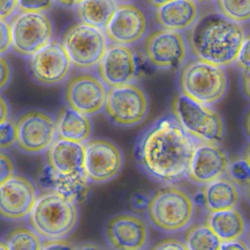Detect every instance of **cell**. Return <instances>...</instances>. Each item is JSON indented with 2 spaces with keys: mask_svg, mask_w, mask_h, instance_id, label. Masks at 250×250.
<instances>
[{
  "mask_svg": "<svg viewBox=\"0 0 250 250\" xmlns=\"http://www.w3.org/2000/svg\"><path fill=\"white\" fill-rule=\"evenodd\" d=\"M197 142L172 117H162L139 137L135 154L141 169L153 180L172 185L187 177Z\"/></svg>",
  "mask_w": 250,
  "mask_h": 250,
  "instance_id": "1",
  "label": "cell"
},
{
  "mask_svg": "<svg viewBox=\"0 0 250 250\" xmlns=\"http://www.w3.org/2000/svg\"><path fill=\"white\" fill-rule=\"evenodd\" d=\"M247 37L242 24L232 22L217 12L199 15L185 36L193 58L224 68L234 62Z\"/></svg>",
  "mask_w": 250,
  "mask_h": 250,
  "instance_id": "2",
  "label": "cell"
},
{
  "mask_svg": "<svg viewBox=\"0 0 250 250\" xmlns=\"http://www.w3.org/2000/svg\"><path fill=\"white\" fill-rule=\"evenodd\" d=\"M27 217L30 229L40 238L62 240L76 228L79 211L77 204L55 191H45L37 197Z\"/></svg>",
  "mask_w": 250,
  "mask_h": 250,
  "instance_id": "3",
  "label": "cell"
},
{
  "mask_svg": "<svg viewBox=\"0 0 250 250\" xmlns=\"http://www.w3.org/2000/svg\"><path fill=\"white\" fill-rule=\"evenodd\" d=\"M195 215V203L183 188L169 185L158 189L146 203L148 222L157 229L175 233L187 229Z\"/></svg>",
  "mask_w": 250,
  "mask_h": 250,
  "instance_id": "4",
  "label": "cell"
},
{
  "mask_svg": "<svg viewBox=\"0 0 250 250\" xmlns=\"http://www.w3.org/2000/svg\"><path fill=\"white\" fill-rule=\"evenodd\" d=\"M181 94L206 106L219 103L228 90V75L224 67L196 58L185 62L179 74Z\"/></svg>",
  "mask_w": 250,
  "mask_h": 250,
  "instance_id": "5",
  "label": "cell"
},
{
  "mask_svg": "<svg viewBox=\"0 0 250 250\" xmlns=\"http://www.w3.org/2000/svg\"><path fill=\"white\" fill-rule=\"evenodd\" d=\"M174 120L193 140L218 144L224 137V122L220 114L210 106L195 103L177 94L172 101Z\"/></svg>",
  "mask_w": 250,
  "mask_h": 250,
  "instance_id": "6",
  "label": "cell"
},
{
  "mask_svg": "<svg viewBox=\"0 0 250 250\" xmlns=\"http://www.w3.org/2000/svg\"><path fill=\"white\" fill-rule=\"evenodd\" d=\"M61 44L71 65L78 69L97 66L108 45L103 29L81 21H76L65 29Z\"/></svg>",
  "mask_w": 250,
  "mask_h": 250,
  "instance_id": "7",
  "label": "cell"
},
{
  "mask_svg": "<svg viewBox=\"0 0 250 250\" xmlns=\"http://www.w3.org/2000/svg\"><path fill=\"white\" fill-rule=\"evenodd\" d=\"M11 49L30 58L54 37V24L46 13L19 12L11 20Z\"/></svg>",
  "mask_w": 250,
  "mask_h": 250,
  "instance_id": "8",
  "label": "cell"
},
{
  "mask_svg": "<svg viewBox=\"0 0 250 250\" xmlns=\"http://www.w3.org/2000/svg\"><path fill=\"white\" fill-rule=\"evenodd\" d=\"M148 109V97L137 83L107 89L104 110L113 124L121 127L136 126L146 119Z\"/></svg>",
  "mask_w": 250,
  "mask_h": 250,
  "instance_id": "9",
  "label": "cell"
},
{
  "mask_svg": "<svg viewBox=\"0 0 250 250\" xmlns=\"http://www.w3.org/2000/svg\"><path fill=\"white\" fill-rule=\"evenodd\" d=\"M146 60L156 68L176 69L188 56V45L182 32L157 29L147 34L144 41Z\"/></svg>",
  "mask_w": 250,
  "mask_h": 250,
  "instance_id": "10",
  "label": "cell"
},
{
  "mask_svg": "<svg viewBox=\"0 0 250 250\" xmlns=\"http://www.w3.org/2000/svg\"><path fill=\"white\" fill-rule=\"evenodd\" d=\"M107 88L99 76L90 72L72 75L64 87L67 107L84 115H94L104 109Z\"/></svg>",
  "mask_w": 250,
  "mask_h": 250,
  "instance_id": "11",
  "label": "cell"
},
{
  "mask_svg": "<svg viewBox=\"0 0 250 250\" xmlns=\"http://www.w3.org/2000/svg\"><path fill=\"white\" fill-rule=\"evenodd\" d=\"M17 145L28 154H37L51 146L57 138L54 118L41 110H30L16 122Z\"/></svg>",
  "mask_w": 250,
  "mask_h": 250,
  "instance_id": "12",
  "label": "cell"
},
{
  "mask_svg": "<svg viewBox=\"0 0 250 250\" xmlns=\"http://www.w3.org/2000/svg\"><path fill=\"white\" fill-rule=\"evenodd\" d=\"M122 165V151L114 143L95 139L84 144V173L89 182H108L119 174Z\"/></svg>",
  "mask_w": 250,
  "mask_h": 250,
  "instance_id": "13",
  "label": "cell"
},
{
  "mask_svg": "<svg viewBox=\"0 0 250 250\" xmlns=\"http://www.w3.org/2000/svg\"><path fill=\"white\" fill-rule=\"evenodd\" d=\"M147 27V18L140 7L118 3L104 31L111 44L130 47L146 36Z\"/></svg>",
  "mask_w": 250,
  "mask_h": 250,
  "instance_id": "14",
  "label": "cell"
},
{
  "mask_svg": "<svg viewBox=\"0 0 250 250\" xmlns=\"http://www.w3.org/2000/svg\"><path fill=\"white\" fill-rule=\"evenodd\" d=\"M104 238L111 250H145L148 243L149 229L140 216L122 213L107 221Z\"/></svg>",
  "mask_w": 250,
  "mask_h": 250,
  "instance_id": "15",
  "label": "cell"
},
{
  "mask_svg": "<svg viewBox=\"0 0 250 250\" xmlns=\"http://www.w3.org/2000/svg\"><path fill=\"white\" fill-rule=\"evenodd\" d=\"M71 63L62 45L59 41H51L28 60V68L32 78L47 86L62 83L68 76Z\"/></svg>",
  "mask_w": 250,
  "mask_h": 250,
  "instance_id": "16",
  "label": "cell"
},
{
  "mask_svg": "<svg viewBox=\"0 0 250 250\" xmlns=\"http://www.w3.org/2000/svg\"><path fill=\"white\" fill-rule=\"evenodd\" d=\"M97 69L99 78L108 88L134 83L138 73L135 53L131 47L110 43Z\"/></svg>",
  "mask_w": 250,
  "mask_h": 250,
  "instance_id": "17",
  "label": "cell"
},
{
  "mask_svg": "<svg viewBox=\"0 0 250 250\" xmlns=\"http://www.w3.org/2000/svg\"><path fill=\"white\" fill-rule=\"evenodd\" d=\"M37 197L36 187L29 179L14 175L0 186V217L8 221L24 219Z\"/></svg>",
  "mask_w": 250,
  "mask_h": 250,
  "instance_id": "18",
  "label": "cell"
},
{
  "mask_svg": "<svg viewBox=\"0 0 250 250\" xmlns=\"http://www.w3.org/2000/svg\"><path fill=\"white\" fill-rule=\"evenodd\" d=\"M229 162L227 152L218 144L197 143L189 160L187 177L193 184L205 186L225 176Z\"/></svg>",
  "mask_w": 250,
  "mask_h": 250,
  "instance_id": "19",
  "label": "cell"
},
{
  "mask_svg": "<svg viewBox=\"0 0 250 250\" xmlns=\"http://www.w3.org/2000/svg\"><path fill=\"white\" fill-rule=\"evenodd\" d=\"M199 8L198 2L192 0H165L154 10V20L161 29L182 32L196 21Z\"/></svg>",
  "mask_w": 250,
  "mask_h": 250,
  "instance_id": "20",
  "label": "cell"
},
{
  "mask_svg": "<svg viewBox=\"0 0 250 250\" xmlns=\"http://www.w3.org/2000/svg\"><path fill=\"white\" fill-rule=\"evenodd\" d=\"M47 165L58 175L84 172V145L55 140L46 152Z\"/></svg>",
  "mask_w": 250,
  "mask_h": 250,
  "instance_id": "21",
  "label": "cell"
},
{
  "mask_svg": "<svg viewBox=\"0 0 250 250\" xmlns=\"http://www.w3.org/2000/svg\"><path fill=\"white\" fill-rule=\"evenodd\" d=\"M55 124L58 139L84 145L91 138L93 127L90 117L69 107L59 111Z\"/></svg>",
  "mask_w": 250,
  "mask_h": 250,
  "instance_id": "22",
  "label": "cell"
},
{
  "mask_svg": "<svg viewBox=\"0 0 250 250\" xmlns=\"http://www.w3.org/2000/svg\"><path fill=\"white\" fill-rule=\"evenodd\" d=\"M205 208L211 212L234 209L240 200L239 188L223 176L204 186L202 190Z\"/></svg>",
  "mask_w": 250,
  "mask_h": 250,
  "instance_id": "23",
  "label": "cell"
},
{
  "mask_svg": "<svg viewBox=\"0 0 250 250\" xmlns=\"http://www.w3.org/2000/svg\"><path fill=\"white\" fill-rule=\"evenodd\" d=\"M222 242L240 239L247 229V224L242 213L234 209L211 212L205 223Z\"/></svg>",
  "mask_w": 250,
  "mask_h": 250,
  "instance_id": "24",
  "label": "cell"
},
{
  "mask_svg": "<svg viewBox=\"0 0 250 250\" xmlns=\"http://www.w3.org/2000/svg\"><path fill=\"white\" fill-rule=\"evenodd\" d=\"M89 180L84 172L72 175H58L51 168L47 176V191H55L65 199L78 205L89 192Z\"/></svg>",
  "mask_w": 250,
  "mask_h": 250,
  "instance_id": "25",
  "label": "cell"
},
{
  "mask_svg": "<svg viewBox=\"0 0 250 250\" xmlns=\"http://www.w3.org/2000/svg\"><path fill=\"white\" fill-rule=\"evenodd\" d=\"M118 3L116 1H79L74 10L79 21L104 30Z\"/></svg>",
  "mask_w": 250,
  "mask_h": 250,
  "instance_id": "26",
  "label": "cell"
},
{
  "mask_svg": "<svg viewBox=\"0 0 250 250\" xmlns=\"http://www.w3.org/2000/svg\"><path fill=\"white\" fill-rule=\"evenodd\" d=\"M188 250H220L222 241L206 224L190 227L185 235Z\"/></svg>",
  "mask_w": 250,
  "mask_h": 250,
  "instance_id": "27",
  "label": "cell"
},
{
  "mask_svg": "<svg viewBox=\"0 0 250 250\" xmlns=\"http://www.w3.org/2000/svg\"><path fill=\"white\" fill-rule=\"evenodd\" d=\"M7 250H41V238L29 228L18 227L11 229L5 236Z\"/></svg>",
  "mask_w": 250,
  "mask_h": 250,
  "instance_id": "28",
  "label": "cell"
},
{
  "mask_svg": "<svg viewBox=\"0 0 250 250\" xmlns=\"http://www.w3.org/2000/svg\"><path fill=\"white\" fill-rule=\"evenodd\" d=\"M217 13H219L225 19L241 24L248 21L250 17V2L246 1H229L220 0L216 1Z\"/></svg>",
  "mask_w": 250,
  "mask_h": 250,
  "instance_id": "29",
  "label": "cell"
},
{
  "mask_svg": "<svg viewBox=\"0 0 250 250\" xmlns=\"http://www.w3.org/2000/svg\"><path fill=\"white\" fill-rule=\"evenodd\" d=\"M227 177L233 182L238 188H248L250 179V167H249V156L237 158L231 162H229Z\"/></svg>",
  "mask_w": 250,
  "mask_h": 250,
  "instance_id": "30",
  "label": "cell"
},
{
  "mask_svg": "<svg viewBox=\"0 0 250 250\" xmlns=\"http://www.w3.org/2000/svg\"><path fill=\"white\" fill-rule=\"evenodd\" d=\"M17 143L16 122L8 119L0 124V149L12 147Z\"/></svg>",
  "mask_w": 250,
  "mask_h": 250,
  "instance_id": "31",
  "label": "cell"
},
{
  "mask_svg": "<svg viewBox=\"0 0 250 250\" xmlns=\"http://www.w3.org/2000/svg\"><path fill=\"white\" fill-rule=\"evenodd\" d=\"M54 3L53 1H18V10L20 12L46 13Z\"/></svg>",
  "mask_w": 250,
  "mask_h": 250,
  "instance_id": "32",
  "label": "cell"
},
{
  "mask_svg": "<svg viewBox=\"0 0 250 250\" xmlns=\"http://www.w3.org/2000/svg\"><path fill=\"white\" fill-rule=\"evenodd\" d=\"M250 40L249 36L245 39L243 44L241 45L236 58L234 60V65L243 71H249V65H250Z\"/></svg>",
  "mask_w": 250,
  "mask_h": 250,
  "instance_id": "33",
  "label": "cell"
},
{
  "mask_svg": "<svg viewBox=\"0 0 250 250\" xmlns=\"http://www.w3.org/2000/svg\"><path fill=\"white\" fill-rule=\"evenodd\" d=\"M15 175V168L11 158L0 152V186Z\"/></svg>",
  "mask_w": 250,
  "mask_h": 250,
  "instance_id": "34",
  "label": "cell"
},
{
  "mask_svg": "<svg viewBox=\"0 0 250 250\" xmlns=\"http://www.w3.org/2000/svg\"><path fill=\"white\" fill-rule=\"evenodd\" d=\"M11 49V28L7 21H0V56Z\"/></svg>",
  "mask_w": 250,
  "mask_h": 250,
  "instance_id": "35",
  "label": "cell"
},
{
  "mask_svg": "<svg viewBox=\"0 0 250 250\" xmlns=\"http://www.w3.org/2000/svg\"><path fill=\"white\" fill-rule=\"evenodd\" d=\"M12 78V66L8 59L0 56V91L5 89Z\"/></svg>",
  "mask_w": 250,
  "mask_h": 250,
  "instance_id": "36",
  "label": "cell"
},
{
  "mask_svg": "<svg viewBox=\"0 0 250 250\" xmlns=\"http://www.w3.org/2000/svg\"><path fill=\"white\" fill-rule=\"evenodd\" d=\"M151 250H188L185 243L176 238H166L153 245Z\"/></svg>",
  "mask_w": 250,
  "mask_h": 250,
  "instance_id": "37",
  "label": "cell"
},
{
  "mask_svg": "<svg viewBox=\"0 0 250 250\" xmlns=\"http://www.w3.org/2000/svg\"><path fill=\"white\" fill-rule=\"evenodd\" d=\"M18 9V1L3 0L0 1V21H7Z\"/></svg>",
  "mask_w": 250,
  "mask_h": 250,
  "instance_id": "38",
  "label": "cell"
},
{
  "mask_svg": "<svg viewBox=\"0 0 250 250\" xmlns=\"http://www.w3.org/2000/svg\"><path fill=\"white\" fill-rule=\"evenodd\" d=\"M72 244L66 239L46 240L42 242L41 250H71Z\"/></svg>",
  "mask_w": 250,
  "mask_h": 250,
  "instance_id": "39",
  "label": "cell"
},
{
  "mask_svg": "<svg viewBox=\"0 0 250 250\" xmlns=\"http://www.w3.org/2000/svg\"><path fill=\"white\" fill-rule=\"evenodd\" d=\"M220 250H249L247 244L243 240H233L222 242Z\"/></svg>",
  "mask_w": 250,
  "mask_h": 250,
  "instance_id": "40",
  "label": "cell"
},
{
  "mask_svg": "<svg viewBox=\"0 0 250 250\" xmlns=\"http://www.w3.org/2000/svg\"><path fill=\"white\" fill-rule=\"evenodd\" d=\"M10 116V107L7 101L2 95H0V124L7 121Z\"/></svg>",
  "mask_w": 250,
  "mask_h": 250,
  "instance_id": "41",
  "label": "cell"
},
{
  "mask_svg": "<svg viewBox=\"0 0 250 250\" xmlns=\"http://www.w3.org/2000/svg\"><path fill=\"white\" fill-rule=\"evenodd\" d=\"M241 87L242 92L246 96V98H249V71H243L241 74Z\"/></svg>",
  "mask_w": 250,
  "mask_h": 250,
  "instance_id": "42",
  "label": "cell"
},
{
  "mask_svg": "<svg viewBox=\"0 0 250 250\" xmlns=\"http://www.w3.org/2000/svg\"><path fill=\"white\" fill-rule=\"evenodd\" d=\"M71 250H105V249L94 243H81L76 246H73Z\"/></svg>",
  "mask_w": 250,
  "mask_h": 250,
  "instance_id": "43",
  "label": "cell"
},
{
  "mask_svg": "<svg viewBox=\"0 0 250 250\" xmlns=\"http://www.w3.org/2000/svg\"><path fill=\"white\" fill-rule=\"evenodd\" d=\"M78 2L79 1H59L57 3L61 4L64 8H73V9H75V7L78 4Z\"/></svg>",
  "mask_w": 250,
  "mask_h": 250,
  "instance_id": "44",
  "label": "cell"
},
{
  "mask_svg": "<svg viewBox=\"0 0 250 250\" xmlns=\"http://www.w3.org/2000/svg\"><path fill=\"white\" fill-rule=\"evenodd\" d=\"M0 250H7L3 241H0Z\"/></svg>",
  "mask_w": 250,
  "mask_h": 250,
  "instance_id": "45",
  "label": "cell"
}]
</instances>
